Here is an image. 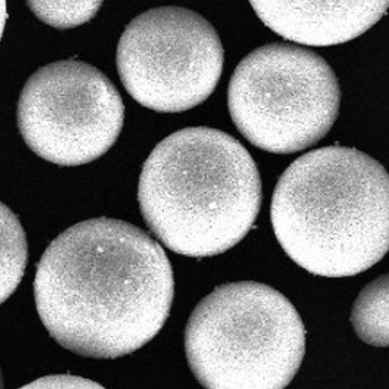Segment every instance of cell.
<instances>
[{"label":"cell","instance_id":"cell-1","mask_svg":"<svg viewBox=\"0 0 389 389\" xmlns=\"http://www.w3.org/2000/svg\"><path fill=\"white\" fill-rule=\"evenodd\" d=\"M389 175L354 148L328 146L292 162L271 204L276 237L287 255L314 275L360 273L389 249Z\"/></svg>","mask_w":389,"mask_h":389},{"label":"cell","instance_id":"cell-2","mask_svg":"<svg viewBox=\"0 0 389 389\" xmlns=\"http://www.w3.org/2000/svg\"><path fill=\"white\" fill-rule=\"evenodd\" d=\"M262 187L255 162L235 138L207 127L185 128L160 141L145 161L138 200L148 227L167 248L205 257L247 234Z\"/></svg>","mask_w":389,"mask_h":389},{"label":"cell","instance_id":"cell-3","mask_svg":"<svg viewBox=\"0 0 389 389\" xmlns=\"http://www.w3.org/2000/svg\"><path fill=\"white\" fill-rule=\"evenodd\" d=\"M174 293L169 261L147 243L125 237L75 250L46 277L36 302L71 338L126 354L159 332Z\"/></svg>","mask_w":389,"mask_h":389},{"label":"cell","instance_id":"cell-4","mask_svg":"<svg viewBox=\"0 0 389 389\" xmlns=\"http://www.w3.org/2000/svg\"><path fill=\"white\" fill-rule=\"evenodd\" d=\"M306 330L283 294L264 283L222 284L203 298L188 320L190 368L208 389H281L298 372Z\"/></svg>","mask_w":389,"mask_h":389},{"label":"cell","instance_id":"cell-5","mask_svg":"<svg viewBox=\"0 0 389 389\" xmlns=\"http://www.w3.org/2000/svg\"><path fill=\"white\" fill-rule=\"evenodd\" d=\"M340 91L328 63L309 49L284 43L245 56L229 84L232 120L251 143L269 152L308 148L329 131L338 114Z\"/></svg>","mask_w":389,"mask_h":389},{"label":"cell","instance_id":"cell-6","mask_svg":"<svg viewBox=\"0 0 389 389\" xmlns=\"http://www.w3.org/2000/svg\"><path fill=\"white\" fill-rule=\"evenodd\" d=\"M224 50L212 25L193 10L165 6L134 18L119 39L116 65L130 95L159 112L184 111L216 88Z\"/></svg>","mask_w":389,"mask_h":389},{"label":"cell","instance_id":"cell-7","mask_svg":"<svg viewBox=\"0 0 389 389\" xmlns=\"http://www.w3.org/2000/svg\"><path fill=\"white\" fill-rule=\"evenodd\" d=\"M17 118L21 135L35 153L59 165L77 166L97 159L114 143L124 106L101 71L81 61L63 60L29 77Z\"/></svg>","mask_w":389,"mask_h":389},{"label":"cell","instance_id":"cell-8","mask_svg":"<svg viewBox=\"0 0 389 389\" xmlns=\"http://www.w3.org/2000/svg\"><path fill=\"white\" fill-rule=\"evenodd\" d=\"M262 22L283 38L312 46L361 35L386 12L389 0H250Z\"/></svg>","mask_w":389,"mask_h":389},{"label":"cell","instance_id":"cell-9","mask_svg":"<svg viewBox=\"0 0 389 389\" xmlns=\"http://www.w3.org/2000/svg\"><path fill=\"white\" fill-rule=\"evenodd\" d=\"M389 274L368 283L355 299L350 321L364 342L378 347H388Z\"/></svg>","mask_w":389,"mask_h":389},{"label":"cell","instance_id":"cell-10","mask_svg":"<svg viewBox=\"0 0 389 389\" xmlns=\"http://www.w3.org/2000/svg\"><path fill=\"white\" fill-rule=\"evenodd\" d=\"M0 302L15 291L23 274L27 244L23 229L15 215L1 204Z\"/></svg>","mask_w":389,"mask_h":389},{"label":"cell","instance_id":"cell-11","mask_svg":"<svg viewBox=\"0 0 389 389\" xmlns=\"http://www.w3.org/2000/svg\"><path fill=\"white\" fill-rule=\"evenodd\" d=\"M27 5L44 23L58 29H67L92 18L99 10L102 1L30 0Z\"/></svg>","mask_w":389,"mask_h":389},{"label":"cell","instance_id":"cell-12","mask_svg":"<svg viewBox=\"0 0 389 389\" xmlns=\"http://www.w3.org/2000/svg\"><path fill=\"white\" fill-rule=\"evenodd\" d=\"M22 389H103L98 383L81 377L58 374L46 376L31 382Z\"/></svg>","mask_w":389,"mask_h":389}]
</instances>
